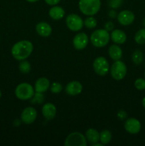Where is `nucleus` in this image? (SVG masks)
<instances>
[{"label":"nucleus","instance_id":"b1692460","mask_svg":"<svg viewBox=\"0 0 145 146\" xmlns=\"http://www.w3.org/2000/svg\"><path fill=\"white\" fill-rule=\"evenodd\" d=\"M20 71L23 74H28L31 69V66L28 61L26 60H22L20 62L19 66H18Z\"/></svg>","mask_w":145,"mask_h":146},{"label":"nucleus","instance_id":"f8f14e48","mask_svg":"<svg viewBox=\"0 0 145 146\" xmlns=\"http://www.w3.org/2000/svg\"><path fill=\"white\" fill-rule=\"evenodd\" d=\"M125 128L131 134L138 133L141 130V123L136 118H129L125 121Z\"/></svg>","mask_w":145,"mask_h":146},{"label":"nucleus","instance_id":"72a5a7b5","mask_svg":"<svg viewBox=\"0 0 145 146\" xmlns=\"http://www.w3.org/2000/svg\"><path fill=\"white\" fill-rule=\"evenodd\" d=\"M26 1H28V2L33 3V2H36V1H38V0H26Z\"/></svg>","mask_w":145,"mask_h":146},{"label":"nucleus","instance_id":"5701e85b","mask_svg":"<svg viewBox=\"0 0 145 146\" xmlns=\"http://www.w3.org/2000/svg\"><path fill=\"white\" fill-rule=\"evenodd\" d=\"M134 40L138 44H145V28L139 30L134 36Z\"/></svg>","mask_w":145,"mask_h":146},{"label":"nucleus","instance_id":"412c9836","mask_svg":"<svg viewBox=\"0 0 145 146\" xmlns=\"http://www.w3.org/2000/svg\"><path fill=\"white\" fill-rule=\"evenodd\" d=\"M112 140V133L108 130H104L100 133V141L103 145L108 144Z\"/></svg>","mask_w":145,"mask_h":146},{"label":"nucleus","instance_id":"f3484780","mask_svg":"<svg viewBox=\"0 0 145 146\" xmlns=\"http://www.w3.org/2000/svg\"><path fill=\"white\" fill-rule=\"evenodd\" d=\"M110 38L115 44H123L127 40V36L125 33L122 30L115 29L111 32Z\"/></svg>","mask_w":145,"mask_h":146},{"label":"nucleus","instance_id":"cd10ccee","mask_svg":"<svg viewBox=\"0 0 145 146\" xmlns=\"http://www.w3.org/2000/svg\"><path fill=\"white\" fill-rule=\"evenodd\" d=\"M135 88L139 91H143L145 89V80L144 78H137L134 81Z\"/></svg>","mask_w":145,"mask_h":146},{"label":"nucleus","instance_id":"1a4fd4ad","mask_svg":"<svg viewBox=\"0 0 145 146\" xmlns=\"http://www.w3.org/2000/svg\"><path fill=\"white\" fill-rule=\"evenodd\" d=\"M37 117V112L33 107H27L22 111L21 119L24 123L29 125L35 121Z\"/></svg>","mask_w":145,"mask_h":146},{"label":"nucleus","instance_id":"4468645a","mask_svg":"<svg viewBox=\"0 0 145 146\" xmlns=\"http://www.w3.org/2000/svg\"><path fill=\"white\" fill-rule=\"evenodd\" d=\"M42 114L47 120H52L56 115V108L51 103L44 104L42 108Z\"/></svg>","mask_w":145,"mask_h":146},{"label":"nucleus","instance_id":"aec40b11","mask_svg":"<svg viewBox=\"0 0 145 146\" xmlns=\"http://www.w3.org/2000/svg\"><path fill=\"white\" fill-rule=\"evenodd\" d=\"M85 138L92 144L98 143L100 141V133L94 128H90L85 133Z\"/></svg>","mask_w":145,"mask_h":146},{"label":"nucleus","instance_id":"6ab92c4d","mask_svg":"<svg viewBox=\"0 0 145 146\" xmlns=\"http://www.w3.org/2000/svg\"><path fill=\"white\" fill-rule=\"evenodd\" d=\"M50 17L54 20H60L65 15V11L61 7L55 6L52 7L48 12Z\"/></svg>","mask_w":145,"mask_h":146},{"label":"nucleus","instance_id":"0eeeda50","mask_svg":"<svg viewBox=\"0 0 145 146\" xmlns=\"http://www.w3.org/2000/svg\"><path fill=\"white\" fill-rule=\"evenodd\" d=\"M65 23L68 28L72 31H80L84 25V21L82 18L75 14H71L67 16Z\"/></svg>","mask_w":145,"mask_h":146},{"label":"nucleus","instance_id":"2eb2a0df","mask_svg":"<svg viewBox=\"0 0 145 146\" xmlns=\"http://www.w3.org/2000/svg\"><path fill=\"white\" fill-rule=\"evenodd\" d=\"M36 31L38 35L43 37H48L52 33V28L46 22H39L36 26Z\"/></svg>","mask_w":145,"mask_h":146},{"label":"nucleus","instance_id":"4c0bfd02","mask_svg":"<svg viewBox=\"0 0 145 146\" xmlns=\"http://www.w3.org/2000/svg\"><path fill=\"white\" fill-rule=\"evenodd\" d=\"M144 78H145V71H144Z\"/></svg>","mask_w":145,"mask_h":146},{"label":"nucleus","instance_id":"e433bc0d","mask_svg":"<svg viewBox=\"0 0 145 146\" xmlns=\"http://www.w3.org/2000/svg\"><path fill=\"white\" fill-rule=\"evenodd\" d=\"M1 91H0V98H1Z\"/></svg>","mask_w":145,"mask_h":146},{"label":"nucleus","instance_id":"f03ea898","mask_svg":"<svg viewBox=\"0 0 145 146\" xmlns=\"http://www.w3.org/2000/svg\"><path fill=\"white\" fill-rule=\"evenodd\" d=\"M78 7L85 15L94 16L100 9L101 1L100 0H80Z\"/></svg>","mask_w":145,"mask_h":146},{"label":"nucleus","instance_id":"c85d7f7f","mask_svg":"<svg viewBox=\"0 0 145 146\" xmlns=\"http://www.w3.org/2000/svg\"><path fill=\"white\" fill-rule=\"evenodd\" d=\"M123 4V0H109V6L112 9L119 8Z\"/></svg>","mask_w":145,"mask_h":146},{"label":"nucleus","instance_id":"dca6fc26","mask_svg":"<svg viewBox=\"0 0 145 146\" xmlns=\"http://www.w3.org/2000/svg\"><path fill=\"white\" fill-rule=\"evenodd\" d=\"M50 87V81L49 80L45 77H41L38 78L35 83L34 86V89L36 92L38 93H44L48 91Z\"/></svg>","mask_w":145,"mask_h":146},{"label":"nucleus","instance_id":"6e6552de","mask_svg":"<svg viewBox=\"0 0 145 146\" xmlns=\"http://www.w3.org/2000/svg\"><path fill=\"white\" fill-rule=\"evenodd\" d=\"M93 69L99 76H105L108 73L109 69V63L103 56H99L94 60Z\"/></svg>","mask_w":145,"mask_h":146},{"label":"nucleus","instance_id":"393cba45","mask_svg":"<svg viewBox=\"0 0 145 146\" xmlns=\"http://www.w3.org/2000/svg\"><path fill=\"white\" fill-rule=\"evenodd\" d=\"M84 25L86 28L90 29H94L97 25V20L94 18L92 16H90L89 17L86 18L84 21Z\"/></svg>","mask_w":145,"mask_h":146},{"label":"nucleus","instance_id":"9b49d317","mask_svg":"<svg viewBox=\"0 0 145 146\" xmlns=\"http://www.w3.org/2000/svg\"><path fill=\"white\" fill-rule=\"evenodd\" d=\"M89 42V38L85 33H78L72 40V44L75 49L82 50L87 46Z\"/></svg>","mask_w":145,"mask_h":146},{"label":"nucleus","instance_id":"c9c22d12","mask_svg":"<svg viewBox=\"0 0 145 146\" xmlns=\"http://www.w3.org/2000/svg\"><path fill=\"white\" fill-rule=\"evenodd\" d=\"M142 24H143V26H144V27H145V18L144 19H143V21H142Z\"/></svg>","mask_w":145,"mask_h":146},{"label":"nucleus","instance_id":"4be33fe9","mask_svg":"<svg viewBox=\"0 0 145 146\" xmlns=\"http://www.w3.org/2000/svg\"><path fill=\"white\" fill-rule=\"evenodd\" d=\"M132 59L134 64H136V65H139V64H142V61H143V53L139 49L135 50L133 52V54H132Z\"/></svg>","mask_w":145,"mask_h":146},{"label":"nucleus","instance_id":"a878e982","mask_svg":"<svg viewBox=\"0 0 145 146\" xmlns=\"http://www.w3.org/2000/svg\"><path fill=\"white\" fill-rule=\"evenodd\" d=\"M31 104H42L44 103V100H45V96L43 94V93H38L36 92L34 94V96L31 98Z\"/></svg>","mask_w":145,"mask_h":146},{"label":"nucleus","instance_id":"9d476101","mask_svg":"<svg viewBox=\"0 0 145 146\" xmlns=\"http://www.w3.org/2000/svg\"><path fill=\"white\" fill-rule=\"evenodd\" d=\"M117 21L121 25L128 26L134 22L135 16L132 11L129 10H123L117 14Z\"/></svg>","mask_w":145,"mask_h":146},{"label":"nucleus","instance_id":"473e14b6","mask_svg":"<svg viewBox=\"0 0 145 146\" xmlns=\"http://www.w3.org/2000/svg\"><path fill=\"white\" fill-rule=\"evenodd\" d=\"M109 17L110 18H115L116 17H117V12L114 9H111L110 11H109Z\"/></svg>","mask_w":145,"mask_h":146},{"label":"nucleus","instance_id":"7ed1b4c3","mask_svg":"<svg viewBox=\"0 0 145 146\" xmlns=\"http://www.w3.org/2000/svg\"><path fill=\"white\" fill-rule=\"evenodd\" d=\"M110 35L109 31L105 29H98L92 33L90 41L92 45L98 48L104 47L109 43Z\"/></svg>","mask_w":145,"mask_h":146},{"label":"nucleus","instance_id":"2f4dec72","mask_svg":"<svg viewBox=\"0 0 145 146\" xmlns=\"http://www.w3.org/2000/svg\"><path fill=\"white\" fill-rule=\"evenodd\" d=\"M61 0H45V3L48 5H51V6H55L57 4L60 2Z\"/></svg>","mask_w":145,"mask_h":146},{"label":"nucleus","instance_id":"ddd939ff","mask_svg":"<svg viewBox=\"0 0 145 146\" xmlns=\"http://www.w3.org/2000/svg\"><path fill=\"white\" fill-rule=\"evenodd\" d=\"M82 91V86L80 82L76 81L68 83L65 86V92L67 94L72 96L79 95Z\"/></svg>","mask_w":145,"mask_h":146},{"label":"nucleus","instance_id":"f257e3e1","mask_svg":"<svg viewBox=\"0 0 145 146\" xmlns=\"http://www.w3.org/2000/svg\"><path fill=\"white\" fill-rule=\"evenodd\" d=\"M33 44L27 40H22L16 43L11 48V54L18 61L25 60L33 52Z\"/></svg>","mask_w":145,"mask_h":146},{"label":"nucleus","instance_id":"423d86ee","mask_svg":"<svg viewBox=\"0 0 145 146\" xmlns=\"http://www.w3.org/2000/svg\"><path fill=\"white\" fill-rule=\"evenodd\" d=\"M64 145L65 146H86L87 140L81 133L73 132L68 135Z\"/></svg>","mask_w":145,"mask_h":146},{"label":"nucleus","instance_id":"bb28decb","mask_svg":"<svg viewBox=\"0 0 145 146\" xmlns=\"http://www.w3.org/2000/svg\"><path fill=\"white\" fill-rule=\"evenodd\" d=\"M50 89L51 91L53 94H59L63 90V86L60 83L58 82H54L50 86Z\"/></svg>","mask_w":145,"mask_h":146},{"label":"nucleus","instance_id":"39448f33","mask_svg":"<svg viewBox=\"0 0 145 146\" xmlns=\"http://www.w3.org/2000/svg\"><path fill=\"white\" fill-rule=\"evenodd\" d=\"M127 71L126 65L122 61H115L110 68V74L112 78L117 81L122 80L125 77Z\"/></svg>","mask_w":145,"mask_h":146},{"label":"nucleus","instance_id":"f704fd0d","mask_svg":"<svg viewBox=\"0 0 145 146\" xmlns=\"http://www.w3.org/2000/svg\"><path fill=\"white\" fill-rule=\"evenodd\" d=\"M142 105H143L144 108H145V97L142 99Z\"/></svg>","mask_w":145,"mask_h":146},{"label":"nucleus","instance_id":"20e7f679","mask_svg":"<svg viewBox=\"0 0 145 146\" xmlns=\"http://www.w3.org/2000/svg\"><path fill=\"white\" fill-rule=\"evenodd\" d=\"M15 95L21 101L31 99L34 95V88L28 83H21L18 84L15 89Z\"/></svg>","mask_w":145,"mask_h":146},{"label":"nucleus","instance_id":"a211bd4d","mask_svg":"<svg viewBox=\"0 0 145 146\" xmlns=\"http://www.w3.org/2000/svg\"><path fill=\"white\" fill-rule=\"evenodd\" d=\"M109 55L114 61L120 60L122 57V50L117 44H112L109 48Z\"/></svg>","mask_w":145,"mask_h":146},{"label":"nucleus","instance_id":"7c9ffc66","mask_svg":"<svg viewBox=\"0 0 145 146\" xmlns=\"http://www.w3.org/2000/svg\"><path fill=\"white\" fill-rule=\"evenodd\" d=\"M114 29V24L112 21H108L105 24V29L107 30V31H112Z\"/></svg>","mask_w":145,"mask_h":146},{"label":"nucleus","instance_id":"c756f323","mask_svg":"<svg viewBox=\"0 0 145 146\" xmlns=\"http://www.w3.org/2000/svg\"><path fill=\"white\" fill-rule=\"evenodd\" d=\"M117 117L120 120H125L127 117V113H126V111H123V110H121V111H118Z\"/></svg>","mask_w":145,"mask_h":146}]
</instances>
